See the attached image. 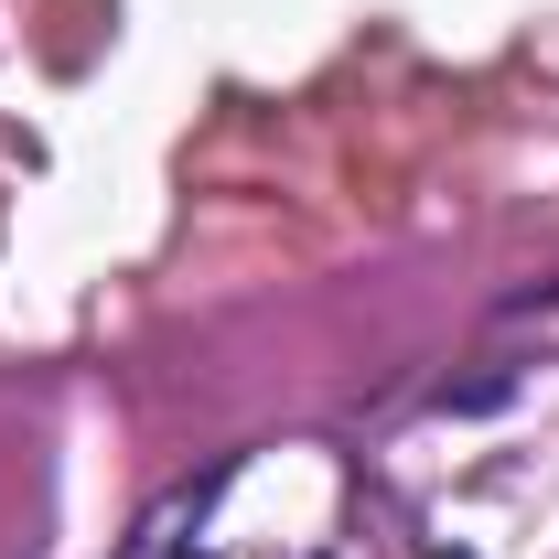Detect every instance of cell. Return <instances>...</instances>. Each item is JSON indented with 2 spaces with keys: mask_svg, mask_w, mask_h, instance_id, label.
<instances>
[{
  "mask_svg": "<svg viewBox=\"0 0 559 559\" xmlns=\"http://www.w3.org/2000/svg\"><path fill=\"white\" fill-rule=\"evenodd\" d=\"M516 399V377L495 366V377H463V388H441V409H506Z\"/></svg>",
  "mask_w": 559,
  "mask_h": 559,
  "instance_id": "6da1fadb",
  "label": "cell"
},
{
  "mask_svg": "<svg viewBox=\"0 0 559 559\" xmlns=\"http://www.w3.org/2000/svg\"><path fill=\"white\" fill-rule=\"evenodd\" d=\"M441 559H463V549H441Z\"/></svg>",
  "mask_w": 559,
  "mask_h": 559,
  "instance_id": "7a4b0ae2",
  "label": "cell"
}]
</instances>
